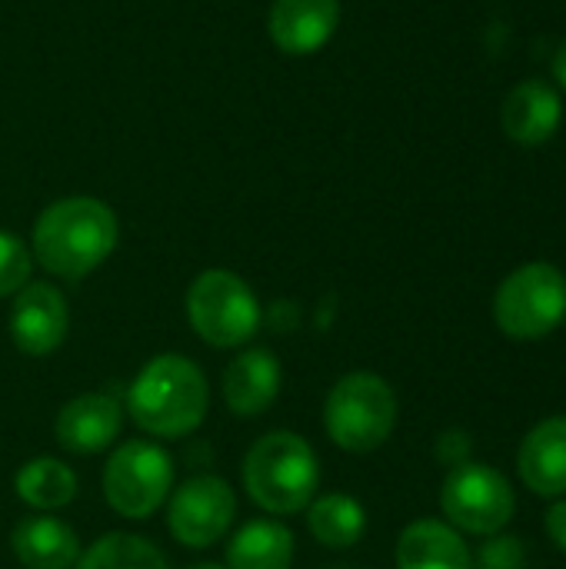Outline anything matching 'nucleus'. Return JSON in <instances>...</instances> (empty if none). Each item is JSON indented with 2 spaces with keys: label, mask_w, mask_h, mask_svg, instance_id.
Masks as SVG:
<instances>
[{
  "label": "nucleus",
  "mask_w": 566,
  "mask_h": 569,
  "mask_svg": "<svg viewBox=\"0 0 566 569\" xmlns=\"http://www.w3.org/2000/svg\"><path fill=\"white\" fill-rule=\"evenodd\" d=\"M117 247V217L93 197H67L50 203L33 227V257L63 280L97 270Z\"/></svg>",
  "instance_id": "obj_1"
},
{
  "label": "nucleus",
  "mask_w": 566,
  "mask_h": 569,
  "mask_svg": "<svg viewBox=\"0 0 566 569\" xmlns=\"http://www.w3.org/2000/svg\"><path fill=\"white\" fill-rule=\"evenodd\" d=\"M210 407V387L200 367L180 353L153 357L127 393L133 423L160 440H180L193 433Z\"/></svg>",
  "instance_id": "obj_2"
},
{
  "label": "nucleus",
  "mask_w": 566,
  "mask_h": 569,
  "mask_svg": "<svg viewBox=\"0 0 566 569\" xmlns=\"http://www.w3.org/2000/svg\"><path fill=\"white\" fill-rule=\"evenodd\" d=\"M317 483V453L304 437L290 430H274L260 437L244 460V487L250 500L277 517L304 510L314 500Z\"/></svg>",
  "instance_id": "obj_3"
},
{
  "label": "nucleus",
  "mask_w": 566,
  "mask_h": 569,
  "mask_svg": "<svg viewBox=\"0 0 566 569\" xmlns=\"http://www.w3.org/2000/svg\"><path fill=\"white\" fill-rule=\"evenodd\" d=\"M324 427L347 453H370L384 447L397 427V397L390 383L367 370L340 377L327 397Z\"/></svg>",
  "instance_id": "obj_4"
},
{
  "label": "nucleus",
  "mask_w": 566,
  "mask_h": 569,
  "mask_svg": "<svg viewBox=\"0 0 566 569\" xmlns=\"http://www.w3.org/2000/svg\"><path fill=\"white\" fill-rule=\"evenodd\" d=\"M497 327L514 340H540L566 317V277L550 263L514 270L494 297Z\"/></svg>",
  "instance_id": "obj_5"
},
{
  "label": "nucleus",
  "mask_w": 566,
  "mask_h": 569,
  "mask_svg": "<svg viewBox=\"0 0 566 569\" xmlns=\"http://www.w3.org/2000/svg\"><path fill=\"white\" fill-rule=\"evenodd\" d=\"M187 317L210 347H240L260 327V303L237 273L207 270L187 290Z\"/></svg>",
  "instance_id": "obj_6"
},
{
  "label": "nucleus",
  "mask_w": 566,
  "mask_h": 569,
  "mask_svg": "<svg viewBox=\"0 0 566 569\" xmlns=\"http://www.w3.org/2000/svg\"><path fill=\"white\" fill-rule=\"evenodd\" d=\"M173 487V460L150 440H127L103 467V497L123 520L153 517Z\"/></svg>",
  "instance_id": "obj_7"
},
{
  "label": "nucleus",
  "mask_w": 566,
  "mask_h": 569,
  "mask_svg": "<svg viewBox=\"0 0 566 569\" xmlns=\"http://www.w3.org/2000/svg\"><path fill=\"white\" fill-rule=\"evenodd\" d=\"M440 507L454 527L477 537H494L510 523L517 500L504 473L484 463H460L444 480Z\"/></svg>",
  "instance_id": "obj_8"
},
{
  "label": "nucleus",
  "mask_w": 566,
  "mask_h": 569,
  "mask_svg": "<svg viewBox=\"0 0 566 569\" xmlns=\"http://www.w3.org/2000/svg\"><path fill=\"white\" fill-rule=\"evenodd\" d=\"M237 497L227 480L220 477H190L170 500L167 523L180 547L207 550L214 547L234 523Z\"/></svg>",
  "instance_id": "obj_9"
},
{
  "label": "nucleus",
  "mask_w": 566,
  "mask_h": 569,
  "mask_svg": "<svg viewBox=\"0 0 566 569\" xmlns=\"http://www.w3.org/2000/svg\"><path fill=\"white\" fill-rule=\"evenodd\" d=\"M67 300L53 283H27L10 307V337L20 353L47 357L67 337Z\"/></svg>",
  "instance_id": "obj_10"
},
{
  "label": "nucleus",
  "mask_w": 566,
  "mask_h": 569,
  "mask_svg": "<svg viewBox=\"0 0 566 569\" xmlns=\"http://www.w3.org/2000/svg\"><path fill=\"white\" fill-rule=\"evenodd\" d=\"M340 23L337 0H274L267 30L270 40L294 57L317 53Z\"/></svg>",
  "instance_id": "obj_11"
},
{
  "label": "nucleus",
  "mask_w": 566,
  "mask_h": 569,
  "mask_svg": "<svg viewBox=\"0 0 566 569\" xmlns=\"http://www.w3.org/2000/svg\"><path fill=\"white\" fill-rule=\"evenodd\" d=\"M120 423L123 417H120L117 400L103 393H83L63 403V410L57 413L53 433H57V443L70 453H100L120 437Z\"/></svg>",
  "instance_id": "obj_12"
},
{
  "label": "nucleus",
  "mask_w": 566,
  "mask_h": 569,
  "mask_svg": "<svg viewBox=\"0 0 566 569\" xmlns=\"http://www.w3.org/2000/svg\"><path fill=\"white\" fill-rule=\"evenodd\" d=\"M520 480L537 497H564L566 493V417L537 423L517 457Z\"/></svg>",
  "instance_id": "obj_13"
},
{
  "label": "nucleus",
  "mask_w": 566,
  "mask_h": 569,
  "mask_svg": "<svg viewBox=\"0 0 566 569\" xmlns=\"http://www.w3.org/2000/svg\"><path fill=\"white\" fill-rule=\"evenodd\" d=\"M280 393V363L270 350H247L224 370V400L237 417L264 413Z\"/></svg>",
  "instance_id": "obj_14"
},
{
  "label": "nucleus",
  "mask_w": 566,
  "mask_h": 569,
  "mask_svg": "<svg viewBox=\"0 0 566 569\" xmlns=\"http://www.w3.org/2000/svg\"><path fill=\"white\" fill-rule=\"evenodd\" d=\"M560 113H564L560 97L547 83L527 80L514 87L510 97L504 100V130L510 140L524 147H537L557 133Z\"/></svg>",
  "instance_id": "obj_15"
},
{
  "label": "nucleus",
  "mask_w": 566,
  "mask_h": 569,
  "mask_svg": "<svg viewBox=\"0 0 566 569\" xmlns=\"http://www.w3.org/2000/svg\"><path fill=\"white\" fill-rule=\"evenodd\" d=\"M397 569H474L457 530L440 520H417L397 540Z\"/></svg>",
  "instance_id": "obj_16"
},
{
  "label": "nucleus",
  "mask_w": 566,
  "mask_h": 569,
  "mask_svg": "<svg viewBox=\"0 0 566 569\" xmlns=\"http://www.w3.org/2000/svg\"><path fill=\"white\" fill-rule=\"evenodd\" d=\"M13 553L27 569H70L80 560L77 533L53 517H27L13 527Z\"/></svg>",
  "instance_id": "obj_17"
},
{
  "label": "nucleus",
  "mask_w": 566,
  "mask_h": 569,
  "mask_svg": "<svg viewBox=\"0 0 566 569\" xmlns=\"http://www.w3.org/2000/svg\"><path fill=\"white\" fill-rule=\"evenodd\" d=\"M294 533L277 520H250L227 543V569H290Z\"/></svg>",
  "instance_id": "obj_18"
},
{
  "label": "nucleus",
  "mask_w": 566,
  "mask_h": 569,
  "mask_svg": "<svg viewBox=\"0 0 566 569\" xmlns=\"http://www.w3.org/2000/svg\"><path fill=\"white\" fill-rule=\"evenodd\" d=\"M13 487H17V497L33 510H60L77 497L73 470L57 463L53 457H37L23 463Z\"/></svg>",
  "instance_id": "obj_19"
},
{
  "label": "nucleus",
  "mask_w": 566,
  "mask_h": 569,
  "mask_svg": "<svg viewBox=\"0 0 566 569\" xmlns=\"http://www.w3.org/2000/svg\"><path fill=\"white\" fill-rule=\"evenodd\" d=\"M310 533L317 543L330 547V550H347L354 547L364 530H367V517H364V507L354 500V497H344V493H327L320 497L314 507H310Z\"/></svg>",
  "instance_id": "obj_20"
},
{
  "label": "nucleus",
  "mask_w": 566,
  "mask_h": 569,
  "mask_svg": "<svg viewBox=\"0 0 566 569\" xmlns=\"http://www.w3.org/2000/svg\"><path fill=\"white\" fill-rule=\"evenodd\" d=\"M73 569H170L163 553L133 533H107L73 563Z\"/></svg>",
  "instance_id": "obj_21"
},
{
  "label": "nucleus",
  "mask_w": 566,
  "mask_h": 569,
  "mask_svg": "<svg viewBox=\"0 0 566 569\" xmlns=\"http://www.w3.org/2000/svg\"><path fill=\"white\" fill-rule=\"evenodd\" d=\"M30 280V250L20 237L0 230V297L23 290Z\"/></svg>",
  "instance_id": "obj_22"
},
{
  "label": "nucleus",
  "mask_w": 566,
  "mask_h": 569,
  "mask_svg": "<svg viewBox=\"0 0 566 569\" xmlns=\"http://www.w3.org/2000/svg\"><path fill=\"white\" fill-rule=\"evenodd\" d=\"M477 569H524V550L514 537H494L480 547Z\"/></svg>",
  "instance_id": "obj_23"
},
{
  "label": "nucleus",
  "mask_w": 566,
  "mask_h": 569,
  "mask_svg": "<svg viewBox=\"0 0 566 569\" xmlns=\"http://www.w3.org/2000/svg\"><path fill=\"white\" fill-rule=\"evenodd\" d=\"M437 457H440V463H447V467L467 463V457H470V437H467L464 430H447V433H440V440H437Z\"/></svg>",
  "instance_id": "obj_24"
},
{
  "label": "nucleus",
  "mask_w": 566,
  "mask_h": 569,
  "mask_svg": "<svg viewBox=\"0 0 566 569\" xmlns=\"http://www.w3.org/2000/svg\"><path fill=\"white\" fill-rule=\"evenodd\" d=\"M547 533H550V540L566 553V500L550 507V513H547Z\"/></svg>",
  "instance_id": "obj_25"
},
{
  "label": "nucleus",
  "mask_w": 566,
  "mask_h": 569,
  "mask_svg": "<svg viewBox=\"0 0 566 569\" xmlns=\"http://www.w3.org/2000/svg\"><path fill=\"white\" fill-rule=\"evenodd\" d=\"M554 73H557V80L566 87V43L557 50V60H554Z\"/></svg>",
  "instance_id": "obj_26"
},
{
  "label": "nucleus",
  "mask_w": 566,
  "mask_h": 569,
  "mask_svg": "<svg viewBox=\"0 0 566 569\" xmlns=\"http://www.w3.org/2000/svg\"><path fill=\"white\" fill-rule=\"evenodd\" d=\"M190 569H224V567H217V563H197V567H190Z\"/></svg>",
  "instance_id": "obj_27"
}]
</instances>
